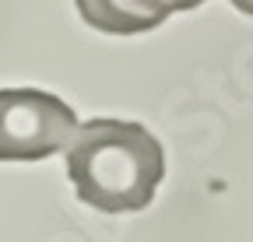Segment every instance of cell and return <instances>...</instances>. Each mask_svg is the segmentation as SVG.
Listing matches in <instances>:
<instances>
[{"mask_svg": "<svg viewBox=\"0 0 253 242\" xmlns=\"http://www.w3.org/2000/svg\"><path fill=\"white\" fill-rule=\"evenodd\" d=\"M67 151V175L81 204L126 214L144 210L166 175V151L148 127L134 119H88L78 123Z\"/></svg>", "mask_w": 253, "mask_h": 242, "instance_id": "obj_1", "label": "cell"}, {"mask_svg": "<svg viewBox=\"0 0 253 242\" xmlns=\"http://www.w3.org/2000/svg\"><path fill=\"white\" fill-rule=\"evenodd\" d=\"M78 112L53 92L0 88V162H42L71 144Z\"/></svg>", "mask_w": 253, "mask_h": 242, "instance_id": "obj_2", "label": "cell"}, {"mask_svg": "<svg viewBox=\"0 0 253 242\" xmlns=\"http://www.w3.org/2000/svg\"><path fill=\"white\" fill-rule=\"evenodd\" d=\"M84 25L106 35H137L158 28L176 11H194L204 0H74Z\"/></svg>", "mask_w": 253, "mask_h": 242, "instance_id": "obj_3", "label": "cell"}, {"mask_svg": "<svg viewBox=\"0 0 253 242\" xmlns=\"http://www.w3.org/2000/svg\"><path fill=\"white\" fill-rule=\"evenodd\" d=\"M232 7H236V11H243V14H250V18H253V0H232Z\"/></svg>", "mask_w": 253, "mask_h": 242, "instance_id": "obj_4", "label": "cell"}]
</instances>
